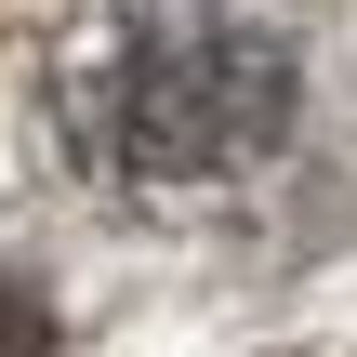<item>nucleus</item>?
<instances>
[{
  "instance_id": "obj_1",
  "label": "nucleus",
  "mask_w": 357,
  "mask_h": 357,
  "mask_svg": "<svg viewBox=\"0 0 357 357\" xmlns=\"http://www.w3.org/2000/svg\"><path fill=\"white\" fill-rule=\"evenodd\" d=\"M66 159L119 199H199L291 146L305 53L252 0H106L53 79Z\"/></svg>"
}]
</instances>
